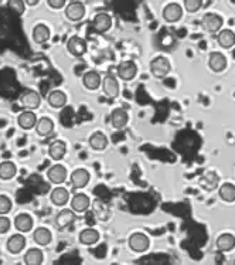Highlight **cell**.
<instances>
[{
    "mask_svg": "<svg viewBox=\"0 0 235 265\" xmlns=\"http://www.w3.org/2000/svg\"><path fill=\"white\" fill-rule=\"evenodd\" d=\"M170 61L166 57L159 56L150 61V72L157 78H163L170 72Z\"/></svg>",
    "mask_w": 235,
    "mask_h": 265,
    "instance_id": "cell-1",
    "label": "cell"
},
{
    "mask_svg": "<svg viewBox=\"0 0 235 265\" xmlns=\"http://www.w3.org/2000/svg\"><path fill=\"white\" fill-rule=\"evenodd\" d=\"M128 245L132 251L135 252H146L149 247H150V240L147 237L146 234L143 233H135L132 234L128 240Z\"/></svg>",
    "mask_w": 235,
    "mask_h": 265,
    "instance_id": "cell-2",
    "label": "cell"
},
{
    "mask_svg": "<svg viewBox=\"0 0 235 265\" xmlns=\"http://www.w3.org/2000/svg\"><path fill=\"white\" fill-rule=\"evenodd\" d=\"M222 23H224L222 17L217 13H207V15H204L203 20H201L204 30L208 33L219 32L221 27H222Z\"/></svg>",
    "mask_w": 235,
    "mask_h": 265,
    "instance_id": "cell-3",
    "label": "cell"
},
{
    "mask_svg": "<svg viewBox=\"0 0 235 265\" xmlns=\"http://www.w3.org/2000/svg\"><path fill=\"white\" fill-rule=\"evenodd\" d=\"M41 98L39 95V92L37 91H34V89H27L25 91L22 96H20V104L23 108H26L27 111H32V109H36V108H39V105H40Z\"/></svg>",
    "mask_w": 235,
    "mask_h": 265,
    "instance_id": "cell-4",
    "label": "cell"
},
{
    "mask_svg": "<svg viewBox=\"0 0 235 265\" xmlns=\"http://www.w3.org/2000/svg\"><path fill=\"white\" fill-rule=\"evenodd\" d=\"M65 16L71 22H80L82 17L85 16V6L82 2H71L67 8H65Z\"/></svg>",
    "mask_w": 235,
    "mask_h": 265,
    "instance_id": "cell-5",
    "label": "cell"
},
{
    "mask_svg": "<svg viewBox=\"0 0 235 265\" xmlns=\"http://www.w3.org/2000/svg\"><path fill=\"white\" fill-rule=\"evenodd\" d=\"M112 26V17L109 16L105 12H101V13H97L94 20H92V27L94 30L98 33H105L111 29Z\"/></svg>",
    "mask_w": 235,
    "mask_h": 265,
    "instance_id": "cell-6",
    "label": "cell"
},
{
    "mask_svg": "<svg viewBox=\"0 0 235 265\" xmlns=\"http://www.w3.org/2000/svg\"><path fill=\"white\" fill-rule=\"evenodd\" d=\"M138 74V67L133 61H123L118 65V77L123 81H132Z\"/></svg>",
    "mask_w": 235,
    "mask_h": 265,
    "instance_id": "cell-7",
    "label": "cell"
},
{
    "mask_svg": "<svg viewBox=\"0 0 235 265\" xmlns=\"http://www.w3.org/2000/svg\"><path fill=\"white\" fill-rule=\"evenodd\" d=\"M87 43L84 39L78 36H73L68 43H67V50L73 54L74 57H81L87 53Z\"/></svg>",
    "mask_w": 235,
    "mask_h": 265,
    "instance_id": "cell-8",
    "label": "cell"
},
{
    "mask_svg": "<svg viewBox=\"0 0 235 265\" xmlns=\"http://www.w3.org/2000/svg\"><path fill=\"white\" fill-rule=\"evenodd\" d=\"M89 177L91 176H89V172L87 169H75L71 173V177H70L71 186L74 189H82L89 183Z\"/></svg>",
    "mask_w": 235,
    "mask_h": 265,
    "instance_id": "cell-9",
    "label": "cell"
},
{
    "mask_svg": "<svg viewBox=\"0 0 235 265\" xmlns=\"http://www.w3.org/2000/svg\"><path fill=\"white\" fill-rule=\"evenodd\" d=\"M102 91L108 98H116L119 95V82L114 75L108 74L102 80Z\"/></svg>",
    "mask_w": 235,
    "mask_h": 265,
    "instance_id": "cell-10",
    "label": "cell"
},
{
    "mask_svg": "<svg viewBox=\"0 0 235 265\" xmlns=\"http://www.w3.org/2000/svg\"><path fill=\"white\" fill-rule=\"evenodd\" d=\"M47 179H49L51 183L54 185H61L64 183L65 179H67V169L63 165H54L47 170Z\"/></svg>",
    "mask_w": 235,
    "mask_h": 265,
    "instance_id": "cell-11",
    "label": "cell"
},
{
    "mask_svg": "<svg viewBox=\"0 0 235 265\" xmlns=\"http://www.w3.org/2000/svg\"><path fill=\"white\" fill-rule=\"evenodd\" d=\"M183 16V9L178 3H170L163 9V19L169 23H176Z\"/></svg>",
    "mask_w": 235,
    "mask_h": 265,
    "instance_id": "cell-12",
    "label": "cell"
},
{
    "mask_svg": "<svg viewBox=\"0 0 235 265\" xmlns=\"http://www.w3.org/2000/svg\"><path fill=\"white\" fill-rule=\"evenodd\" d=\"M208 67L214 72H221L227 68V57L224 56L222 53L214 51L211 53L208 57Z\"/></svg>",
    "mask_w": 235,
    "mask_h": 265,
    "instance_id": "cell-13",
    "label": "cell"
},
{
    "mask_svg": "<svg viewBox=\"0 0 235 265\" xmlns=\"http://www.w3.org/2000/svg\"><path fill=\"white\" fill-rule=\"evenodd\" d=\"M82 84L84 87L89 91H95L101 85H102V78H101V74L97 71H88L82 75Z\"/></svg>",
    "mask_w": 235,
    "mask_h": 265,
    "instance_id": "cell-14",
    "label": "cell"
},
{
    "mask_svg": "<svg viewBox=\"0 0 235 265\" xmlns=\"http://www.w3.org/2000/svg\"><path fill=\"white\" fill-rule=\"evenodd\" d=\"M26 247V238L22 234H15L12 235L6 242V249L10 254H20Z\"/></svg>",
    "mask_w": 235,
    "mask_h": 265,
    "instance_id": "cell-15",
    "label": "cell"
},
{
    "mask_svg": "<svg viewBox=\"0 0 235 265\" xmlns=\"http://www.w3.org/2000/svg\"><path fill=\"white\" fill-rule=\"evenodd\" d=\"M129 115L123 108H116L111 112V123L115 129H122L128 125Z\"/></svg>",
    "mask_w": 235,
    "mask_h": 265,
    "instance_id": "cell-16",
    "label": "cell"
},
{
    "mask_svg": "<svg viewBox=\"0 0 235 265\" xmlns=\"http://www.w3.org/2000/svg\"><path fill=\"white\" fill-rule=\"evenodd\" d=\"M37 120L39 119H37L36 113L33 111H25L17 116V125L25 130H29V129L36 128Z\"/></svg>",
    "mask_w": 235,
    "mask_h": 265,
    "instance_id": "cell-17",
    "label": "cell"
},
{
    "mask_svg": "<svg viewBox=\"0 0 235 265\" xmlns=\"http://www.w3.org/2000/svg\"><path fill=\"white\" fill-rule=\"evenodd\" d=\"M68 200H70V193L64 187H56L50 194V201L54 206H58V207L65 206L68 203Z\"/></svg>",
    "mask_w": 235,
    "mask_h": 265,
    "instance_id": "cell-18",
    "label": "cell"
},
{
    "mask_svg": "<svg viewBox=\"0 0 235 265\" xmlns=\"http://www.w3.org/2000/svg\"><path fill=\"white\" fill-rule=\"evenodd\" d=\"M89 197L84 193H77L71 199V210L75 213H84L89 207Z\"/></svg>",
    "mask_w": 235,
    "mask_h": 265,
    "instance_id": "cell-19",
    "label": "cell"
},
{
    "mask_svg": "<svg viewBox=\"0 0 235 265\" xmlns=\"http://www.w3.org/2000/svg\"><path fill=\"white\" fill-rule=\"evenodd\" d=\"M15 227L20 233H29L33 228V217L27 213H20L15 217Z\"/></svg>",
    "mask_w": 235,
    "mask_h": 265,
    "instance_id": "cell-20",
    "label": "cell"
},
{
    "mask_svg": "<svg viewBox=\"0 0 235 265\" xmlns=\"http://www.w3.org/2000/svg\"><path fill=\"white\" fill-rule=\"evenodd\" d=\"M67 153V145L64 141H54L49 146V156L53 161H61Z\"/></svg>",
    "mask_w": 235,
    "mask_h": 265,
    "instance_id": "cell-21",
    "label": "cell"
},
{
    "mask_svg": "<svg viewBox=\"0 0 235 265\" xmlns=\"http://www.w3.org/2000/svg\"><path fill=\"white\" fill-rule=\"evenodd\" d=\"M200 186L207 192H212L219 186V177L215 172H208L200 179Z\"/></svg>",
    "mask_w": 235,
    "mask_h": 265,
    "instance_id": "cell-22",
    "label": "cell"
},
{
    "mask_svg": "<svg viewBox=\"0 0 235 265\" xmlns=\"http://www.w3.org/2000/svg\"><path fill=\"white\" fill-rule=\"evenodd\" d=\"M33 240H34V242H36L37 245L46 247V245H49L50 242H51L53 235L50 233L49 228H46V227H39V228H36L34 233H33Z\"/></svg>",
    "mask_w": 235,
    "mask_h": 265,
    "instance_id": "cell-23",
    "label": "cell"
},
{
    "mask_svg": "<svg viewBox=\"0 0 235 265\" xmlns=\"http://www.w3.org/2000/svg\"><path fill=\"white\" fill-rule=\"evenodd\" d=\"M74 220H75V211L71 209H63L61 211H58V214L56 216V224L60 228H65L73 224Z\"/></svg>",
    "mask_w": 235,
    "mask_h": 265,
    "instance_id": "cell-24",
    "label": "cell"
},
{
    "mask_svg": "<svg viewBox=\"0 0 235 265\" xmlns=\"http://www.w3.org/2000/svg\"><path fill=\"white\" fill-rule=\"evenodd\" d=\"M47 102L51 108H63L67 105V95L60 89H54L47 95Z\"/></svg>",
    "mask_w": 235,
    "mask_h": 265,
    "instance_id": "cell-25",
    "label": "cell"
},
{
    "mask_svg": "<svg viewBox=\"0 0 235 265\" xmlns=\"http://www.w3.org/2000/svg\"><path fill=\"white\" fill-rule=\"evenodd\" d=\"M217 248L221 252H229L235 248V237L232 234L225 233L217 238Z\"/></svg>",
    "mask_w": 235,
    "mask_h": 265,
    "instance_id": "cell-26",
    "label": "cell"
},
{
    "mask_svg": "<svg viewBox=\"0 0 235 265\" xmlns=\"http://www.w3.org/2000/svg\"><path fill=\"white\" fill-rule=\"evenodd\" d=\"M89 146L95 151H104L108 146V138L102 132H94L88 139Z\"/></svg>",
    "mask_w": 235,
    "mask_h": 265,
    "instance_id": "cell-27",
    "label": "cell"
},
{
    "mask_svg": "<svg viewBox=\"0 0 235 265\" xmlns=\"http://www.w3.org/2000/svg\"><path fill=\"white\" fill-rule=\"evenodd\" d=\"M23 259L26 265H41L44 261V254L39 248H30L27 249Z\"/></svg>",
    "mask_w": 235,
    "mask_h": 265,
    "instance_id": "cell-28",
    "label": "cell"
},
{
    "mask_svg": "<svg viewBox=\"0 0 235 265\" xmlns=\"http://www.w3.org/2000/svg\"><path fill=\"white\" fill-rule=\"evenodd\" d=\"M80 242L84 245H94L99 241V233L95 228H85L80 233Z\"/></svg>",
    "mask_w": 235,
    "mask_h": 265,
    "instance_id": "cell-29",
    "label": "cell"
},
{
    "mask_svg": "<svg viewBox=\"0 0 235 265\" xmlns=\"http://www.w3.org/2000/svg\"><path fill=\"white\" fill-rule=\"evenodd\" d=\"M50 39V29L46 24H37L33 29V40L37 44H43Z\"/></svg>",
    "mask_w": 235,
    "mask_h": 265,
    "instance_id": "cell-30",
    "label": "cell"
},
{
    "mask_svg": "<svg viewBox=\"0 0 235 265\" xmlns=\"http://www.w3.org/2000/svg\"><path fill=\"white\" fill-rule=\"evenodd\" d=\"M218 44L222 48H231L235 46V33L229 29H225V30H221L218 33Z\"/></svg>",
    "mask_w": 235,
    "mask_h": 265,
    "instance_id": "cell-31",
    "label": "cell"
},
{
    "mask_svg": "<svg viewBox=\"0 0 235 265\" xmlns=\"http://www.w3.org/2000/svg\"><path fill=\"white\" fill-rule=\"evenodd\" d=\"M54 130V122L50 118H40L36 125V132L39 137H49L50 134Z\"/></svg>",
    "mask_w": 235,
    "mask_h": 265,
    "instance_id": "cell-32",
    "label": "cell"
},
{
    "mask_svg": "<svg viewBox=\"0 0 235 265\" xmlns=\"http://www.w3.org/2000/svg\"><path fill=\"white\" fill-rule=\"evenodd\" d=\"M17 169L13 162L5 161L0 163V179L2 180H10L16 175Z\"/></svg>",
    "mask_w": 235,
    "mask_h": 265,
    "instance_id": "cell-33",
    "label": "cell"
},
{
    "mask_svg": "<svg viewBox=\"0 0 235 265\" xmlns=\"http://www.w3.org/2000/svg\"><path fill=\"white\" fill-rule=\"evenodd\" d=\"M219 197L227 203H234L235 201V185L232 183H224L218 187Z\"/></svg>",
    "mask_w": 235,
    "mask_h": 265,
    "instance_id": "cell-34",
    "label": "cell"
},
{
    "mask_svg": "<svg viewBox=\"0 0 235 265\" xmlns=\"http://www.w3.org/2000/svg\"><path fill=\"white\" fill-rule=\"evenodd\" d=\"M8 8L16 15H23L26 9L25 0H8Z\"/></svg>",
    "mask_w": 235,
    "mask_h": 265,
    "instance_id": "cell-35",
    "label": "cell"
},
{
    "mask_svg": "<svg viewBox=\"0 0 235 265\" xmlns=\"http://www.w3.org/2000/svg\"><path fill=\"white\" fill-rule=\"evenodd\" d=\"M203 6V0H184V8L188 13H195Z\"/></svg>",
    "mask_w": 235,
    "mask_h": 265,
    "instance_id": "cell-36",
    "label": "cell"
},
{
    "mask_svg": "<svg viewBox=\"0 0 235 265\" xmlns=\"http://www.w3.org/2000/svg\"><path fill=\"white\" fill-rule=\"evenodd\" d=\"M10 209H12V200L9 199L8 196L0 194V216L8 214Z\"/></svg>",
    "mask_w": 235,
    "mask_h": 265,
    "instance_id": "cell-37",
    "label": "cell"
},
{
    "mask_svg": "<svg viewBox=\"0 0 235 265\" xmlns=\"http://www.w3.org/2000/svg\"><path fill=\"white\" fill-rule=\"evenodd\" d=\"M10 230V220L8 217L0 216V234L8 233Z\"/></svg>",
    "mask_w": 235,
    "mask_h": 265,
    "instance_id": "cell-38",
    "label": "cell"
},
{
    "mask_svg": "<svg viewBox=\"0 0 235 265\" xmlns=\"http://www.w3.org/2000/svg\"><path fill=\"white\" fill-rule=\"evenodd\" d=\"M65 2H67V0H47V3H49V6L51 9L64 8Z\"/></svg>",
    "mask_w": 235,
    "mask_h": 265,
    "instance_id": "cell-39",
    "label": "cell"
},
{
    "mask_svg": "<svg viewBox=\"0 0 235 265\" xmlns=\"http://www.w3.org/2000/svg\"><path fill=\"white\" fill-rule=\"evenodd\" d=\"M25 3L29 6H36L39 3V0H25Z\"/></svg>",
    "mask_w": 235,
    "mask_h": 265,
    "instance_id": "cell-40",
    "label": "cell"
}]
</instances>
